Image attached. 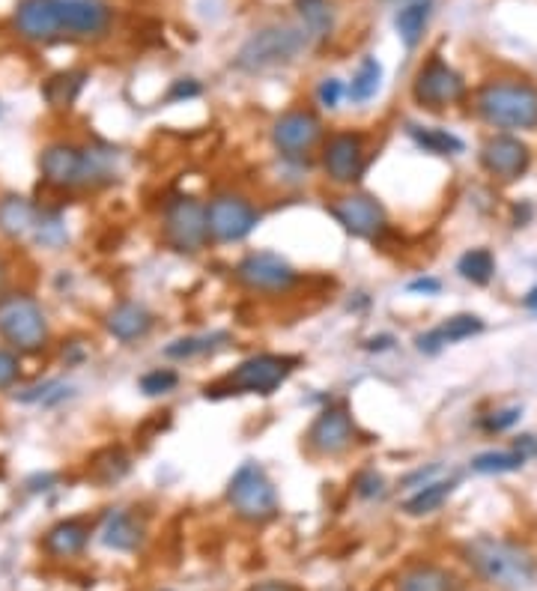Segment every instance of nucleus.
<instances>
[{"label": "nucleus", "mask_w": 537, "mask_h": 591, "mask_svg": "<svg viewBox=\"0 0 537 591\" xmlns=\"http://www.w3.org/2000/svg\"><path fill=\"white\" fill-rule=\"evenodd\" d=\"M463 553H466V562L475 568V574L496 589L520 591L535 583V559L520 544L481 535V538H472Z\"/></svg>", "instance_id": "obj_1"}, {"label": "nucleus", "mask_w": 537, "mask_h": 591, "mask_svg": "<svg viewBox=\"0 0 537 591\" xmlns=\"http://www.w3.org/2000/svg\"><path fill=\"white\" fill-rule=\"evenodd\" d=\"M475 111L493 129H537V87L526 81H490L478 90Z\"/></svg>", "instance_id": "obj_2"}, {"label": "nucleus", "mask_w": 537, "mask_h": 591, "mask_svg": "<svg viewBox=\"0 0 537 591\" xmlns=\"http://www.w3.org/2000/svg\"><path fill=\"white\" fill-rule=\"evenodd\" d=\"M308 39L311 36L302 27H293V24L263 27V30L251 33L242 42V48L236 54V69H242L248 75H257V72H269V69L287 66L305 51Z\"/></svg>", "instance_id": "obj_3"}, {"label": "nucleus", "mask_w": 537, "mask_h": 591, "mask_svg": "<svg viewBox=\"0 0 537 591\" xmlns=\"http://www.w3.org/2000/svg\"><path fill=\"white\" fill-rule=\"evenodd\" d=\"M227 502L233 505L236 517L245 523H266L278 514V493L269 481L266 469L257 463H242L230 484H227Z\"/></svg>", "instance_id": "obj_4"}, {"label": "nucleus", "mask_w": 537, "mask_h": 591, "mask_svg": "<svg viewBox=\"0 0 537 591\" xmlns=\"http://www.w3.org/2000/svg\"><path fill=\"white\" fill-rule=\"evenodd\" d=\"M0 335L18 350H39L48 338L42 308L30 296L0 299Z\"/></svg>", "instance_id": "obj_5"}, {"label": "nucleus", "mask_w": 537, "mask_h": 591, "mask_svg": "<svg viewBox=\"0 0 537 591\" xmlns=\"http://www.w3.org/2000/svg\"><path fill=\"white\" fill-rule=\"evenodd\" d=\"M165 239L182 251L194 254L209 239V212L197 197H174L165 209Z\"/></svg>", "instance_id": "obj_6"}, {"label": "nucleus", "mask_w": 537, "mask_h": 591, "mask_svg": "<svg viewBox=\"0 0 537 591\" xmlns=\"http://www.w3.org/2000/svg\"><path fill=\"white\" fill-rule=\"evenodd\" d=\"M466 93V81L460 78L457 69H451L442 57H430L418 75H415V84H412V96L421 108H448L454 102H460Z\"/></svg>", "instance_id": "obj_7"}, {"label": "nucleus", "mask_w": 537, "mask_h": 591, "mask_svg": "<svg viewBox=\"0 0 537 591\" xmlns=\"http://www.w3.org/2000/svg\"><path fill=\"white\" fill-rule=\"evenodd\" d=\"M206 212H209V239L224 245L245 239L260 221V212L239 195H218L206 206Z\"/></svg>", "instance_id": "obj_8"}, {"label": "nucleus", "mask_w": 537, "mask_h": 591, "mask_svg": "<svg viewBox=\"0 0 537 591\" xmlns=\"http://www.w3.org/2000/svg\"><path fill=\"white\" fill-rule=\"evenodd\" d=\"M239 281L254 290V293H287L296 284V269L272 251H257L248 254L239 266H236Z\"/></svg>", "instance_id": "obj_9"}, {"label": "nucleus", "mask_w": 537, "mask_h": 591, "mask_svg": "<svg viewBox=\"0 0 537 591\" xmlns=\"http://www.w3.org/2000/svg\"><path fill=\"white\" fill-rule=\"evenodd\" d=\"M296 359H287V356H272V353H263V356H254V359H245L230 377V389L236 392H254V394H272L293 371Z\"/></svg>", "instance_id": "obj_10"}, {"label": "nucleus", "mask_w": 537, "mask_h": 591, "mask_svg": "<svg viewBox=\"0 0 537 591\" xmlns=\"http://www.w3.org/2000/svg\"><path fill=\"white\" fill-rule=\"evenodd\" d=\"M481 165L490 177H496L502 183H514L529 171L532 150H529V144H523L514 135H493L481 147Z\"/></svg>", "instance_id": "obj_11"}, {"label": "nucleus", "mask_w": 537, "mask_h": 591, "mask_svg": "<svg viewBox=\"0 0 537 591\" xmlns=\"http://www.w3.org/2000/svg\"><path fill=\"white\" fill-rule=\"evenodd\" d=\"M323 138V123L311 111H290L272 126V144L281 150V156H308L317 141Z\"/></svg>", "instance_id": "obj_12"}, {"label": "nucleus", "mask_w": 537, "mask_h": 591, "mask_svg": "<svg viewBox=\"0 0 537 591\" xmlns=\"http://www.w3.org/2000/svg\"><path fill=\"white\" fill-rule=\"evenodd\" d=\"M356 439V424L344 406H332L317 415V421L308 430V448L320 457H338L344 454Z\"/></svg>", "instance_id": "obj_13"}, {"label": "nucleus", "mask_w": 537, "mask_h": 591, "mask_svg": "<svg viewBox=\"0 0 537 591\" xmlns=\"http://www.w3.org/2000/svg\"><path fill=\"white\" fill-rule=\"evenodd\" d=\"M323 168L341 186L356 183L361 171H364V138L358 132L332 135L326 141V150H323Z\"/></svg>", "instance_id": "obj_14"}, {"label": "nucleus", "mask_w": 537, "mask_h": 591, "mask_svg": "<svg viewBox=\"0 0 537 591\" xmlns=\"http://www.w3.org/2000/svg\"><path fill=\"white\" fill-rule=\"evenodd\" d=\"M332 215L347 233L361 239H376L385 230V209L367 195L338 197L332 203Z\"/></svg>", "instance_id": "obj_15"}, {"label": "nucleus", "mask_w": 537, "mask_h": 591, "mask_svg": "<svg viewBox=\"0 0 537 591\" xmlns=\"http://www.w3.org/2000/svg\"><path fill=\"white\" fill-rule=\"evenodd\" d=\"M15 27L27 39H57L63 36L60 3L57 0H21L15 9Z\"/></svg>", "instance_id": "obj_16"}, {"label": "nucleus", "mask_w": 537, "mask_h": 591, "mask_svg": "<svg viewBox=\"0 0 537 591\" xmlns=\"http://www.w3.org/2000/svg\"><path fill=\"white\" fill-rule=\"evenodd\" d=\"M63 36H99L111 24V9L102 0H57Z\"/></svg>", "instance_id": "obj_17"}, {"label": "nucleus", "mask_w": 537, "mask_h": 591, "mask_svg": "<svg viewBox=\"0 0 537 591\" xmlns=\"http://www.w3.org/2000/svg\"><path fill=\"white\" fill-rule=\"evenodd\" d=\"M39 165H42V174L51 186L66 189V186H81V180H84V150L54 144L42 153Z\"/></svg>", "instance_id": "obj_18"}, {"label": "nucleus", "mask_w": 537, "mask_h": 591, "mask_svg": "<svg viewBox=\"0 0 537 591\" xmlns=\"http://www.w3.org/2000/svg\"><path fill=\"white\" fill-rule=\"evenodd\" d=\"M484 332V320L478 314H457V317H448L445 323H439L436 329L418 335V350L421 353H439L442 347L448 344H460L466 338H475Z\"/></svg>", "instance_id": "obj_19"}, {"label": "nucleus", "mask_w": 537, "mask_h": 591, "mask_svg": "<svg viewBox=\"0 0 537 591\" xmlns=\"http://www.w3.org/2000/svg\"><path fill=\"white\" fill-rule=\"evenodd\" d=\"M141 541H144V526L135 514L117 508L105 517V526H102V544L105 547L120 550V553H132V550H138Z\"/></svg>", "instance_id": "obj_20"}, {"label": "nucleus", "mask_w": 537, "mask_h": 591, "mask_svg": "<svg viewBox=\"0 0 537 591\" xmlns=\"http://www.w3.org/2000/svg\"><path fill=\"white\" fill-rule=\"evenodd\" d=\"M153 329V317L147 308L135 302H123L108 314V332L120 341H138Z\"/></svg>", "instance_id": "obj_21"}, {"label": "nucleus", "mask_w": 537, "mask_h": 591, "mask_svg": "<svg viewBox=\"0 0 537 591\" xmlns=\"http://www.w3.org/2000/svg\"><path fill=\"white\" fill-rule=\"evenodd\" d=\"M430 15H433V0H412V3H403L397 9L394 30L403 39L406 48H415L424 39V30L430 24Z\"/></svg>", "instance_id": "obj_22"}, {"label": "nucleus", "mask_w": 537, "mask_h": 591, "mask_svg": "<svg viewBox=\"0 0 537 591\" xmlns=\"http://www.w3.org/2000/svg\"><path fill=\"white\" fill-rule=\"evenodd\" d=\"M296 12H299V21H302V30L311 36V39H326L332 30H335V9H332V0H293Z\"/></svg>", "instance_id": "obj_23"}, {"label": "nucleus", "mask_w": 537, "mask_h": 591, "mask_svg": "<svg viewBox=\"0 0 537 591\" xmlns=\"http://www.w3.org/2000/svg\"><path fill=\"white\" fill-rule=\"evenodd\" d=\"M39 224V212L24 197H6L0 203V230L9 236H27Z\"/></svg>", "instance_id": "obj_24"}, {"label": "nucleus", "mask_w": 537, "mask_h": 591, "mask_svg": "<svg viewBox=\"0 0 537 591\" xmlns=\"http://www.w3.org/2000/svg\"><path fill=\"white\" fill-rule=\"evenodd\" d=\"M84 544H87V526L78 523V520L57 523V526L45 535V550H48L51 556H60V559L81 553Z\"/></svg>", "instance_id": "obj_25"}, {"label": "nucleus", "mask_w": 537, "mask_h": 591, "mask_svg": "<svg viewBox=\"0 0 537 591\" xmlns=\"http://www.w3.org/2000/svg\"><path fill=\"white\" fill-rule=\"evenodd\" d=\"M454 487H457L454 478H451V481H430V484H424L415 496H409V499L403 502V511H406L409 517L433 514V511H439V508L448 502V496L454 493Z\"/></svg>", "instance_id": "obj_26"}, {"label": "nucleus", "mask_w": 537, "mask_h": 591, "mask_svg": "<svg viewBox=\"0 0 537 591\" xmlns=\"http://www.w3.org/2000/svg\"><path fill=\"white\" fill-rule=\"evenodd\" d=\"M397 591H454V577L436 565H415L400 577Z\"/></svg>", "instance_id": "obj_27"}, {"label": "nucleus", "mask_w": 537, "mask_h": 591, "mask_svg": "<svg viewBox=\"0 0 537 591\" xmlns=\"http://www.w3.org/2000/svg\"><path fill=\"white\" fill-rule=\"evenodd\" d=\"M409 135H412V141L421 150H427L433 156H457V153H463V141L454 132H448V129H421V126H412Z\"/></svg>", "instance_id": "obj_28"}, {"label": "nucleus", "mask_w": 537, "mask_h": 591, "mask_svg": "<svg viewBox=\"0 0 537 591\" xmlns=\"http://www.w3.org/2000/svg\"><path fill=\"white\" fill-rule=\"evenodd\" d=\"M84 72H57L54 78H48L45 81V99L54 105V108H69L75 99H78V93H81V87H84Z\"/></svg>", "instance_id": "obj_29"}, {"label": "nucleus", "mask_w": 537, "mask_h": 591, "mask_svg": "<svg viewBox=\"0 0 537 591\" xmlns=\"http://www.w3.org/2000/svg\"><path fill=\"white\" fill-rule=\"evenodd\" d=\"M457 272H460L466 281L484 287V284H490L493 275H496V260H493V254H490L487 248H472V251H466V254L457 260Z\"/></svg>", "instance_id": "obj_30"}, {"label": "nucleus", "mask_w": 537, "mask_h": 591, "mask_svg": "<svg viewBox=\"0 0 537 591\" xmlns=\"http://www.w3.org/2000/svg\"><path fill=\"white\" fill-rule=\"evenodd\" d=\"M227 341L224 332H212V335H188V338H177L174 344L165 347L168 359H194V356H206L212 350H218Z\"/></svg>", "instance_id": "obj_31"}, {"label": "nucleus", "mask_w": 537, "mask_h": 591, "mask_svg": "<svg viewBox=\"0 0 537 591\" xmlns=\"http://www.w3.org/2000/svg\"><path fill=\"white\" fill-rule=\"evenodd\" d=\"M379 84H382V63L376 57H364L358 63L356 75H353V87H350L353 102H358V105L370 102L379 93Z\"/></svg>", "instance_id": "obj_32"}, {"label": "nucleus", "mask_w": 537, "mask_h": 591, "mask_svg": "<svg viewBox=\"0 0 537 591\" xmlns=\"http://www.w3.org/2000/svg\"><path fill=\"white\" fill-rule=\"evenodd\" d=\"M526 454L520 451H484L472 460V469L481 475H505V472H517L523 469Z\"/></svg>", "instance_id": "obj_33"}, {"label": "nucleus", "mask_w": 537, "mask_h": 591, "mask_svg": "<svg viewBox=\"0 0 537 591\" xmlns=\"http://www.w3.org/2000/svg\"><path fill=\"white\" fill-rule=\"evenodd\" d=\"M114 162H117V156L111 150H99V147L84 150V180H81V186H96V183L111 180L114 177Z\"/></svg>", "instance_id": "obj_34"}, {"label": "nucleus", "mask_w": 537, "mask_h": 591, "mask_svg": "<svg viewBox=\"0 0 537 591\" xmlns=\"http://www.w3.org/2000/svg\"><path fill=\"white\" fill-rule=\"evenodd\" d=\"M177 383V371H171V368H156V371H150V374L141 377V392L150 394V397H159V394L174 392Z\"/></svg>", "instance_id": "obj_35"}, {"label": "nucleus", "mask_w": 537, "mask_h": 591, "mask_svg": "<svg viewBox=\"0 0 537 591\" xmlns=\"http://www.w3.org/2000/svg\"><path fill=\"white\" fill-rule=\"evenodd\" d=\"M93 469H96V472H99V469H108V472H105V481H111V478H120V475L129 469V457H126L123 448H108V451H102V454L93 460Z\"/></svg>", "instance_id": "obj_36"}, {"label": "nucleus", "mask_w": 537, "mask_h": 591, "mask_svg": "<svg viewBox=\"0 0 537 591\" xmlns=\"http://www.w3.org/2000/svg\"><path fill=\"white\" fill-rule=\"evenodd\" d=\"M520 415H523L520 406H505V409H496V412L484 415L481 424H484V430H490V433H502V430L514 427V424L520 421Z\"/></svg>", "instance_id": "obj_37"}, {"label": "nucleus", "mask_w": 537, "mask_h": 591, "mask_svg": "<svg viewBox=\"0 0 537 591\" xmlns=\"http://www.w3.org/2000/svg\"><path fill=\"white\" fill-rule=\"evenodd\" d=\"M317 99H320V105L323 108H338L341 105V99H344V84L338 81V78H326L320 87H317Z\"/></svg>", "instance_id": "obj_38"}, {"label": "nucleus", "mask_w": 537, "mask_h": 591, "mask_svg": "<svg viewBox=\"0 0 537 591\" xmlns=\"http://www.w3.org/2000/svg\"><path fill=\"white\" fill-rule=\"evenodd\" d=\"M356 493L361 499L379 496V493H382V475H376V472H361L356 478Z\"/></svg>", "instance_id": "obj_39"}, {"label": "nucleus", "mask_w": 537, "mask_h": 591, "mask_svg": "<svg viewBox=\"0 0 537 591\" xmlns=\"http://www.w3.org/2000/svg\"><path fill=\"white\" fill-rule=\"evenodd\" d=\"M18 377V359L6 350H0V389H9Z\"/></svg>", "instance_id": "obj_40"}, {"label": "nucleus", "mask_w": 537, "mask_h": 591, "mask_svg": "<svg viewBox=\"0 0 537 591\" xmlns=\"http://www.w3.org/2000/svg\"><path fill=\"white\" fill-rule=\"evenodd\" d=\"M194 96H200V84H197L194 78H179V81H174L171 93H168V99H171V102H179V99H194Z\"/></svg>", "instance_id": "obj_41"}, {"label": "nucleus", "mask_w": 537, "mask_h": 591, "mask_svg": "<svg viewBox=\"0 0 537 591\" xmlns=\"http://www.w3.org/2000/svg\"><path fill=\"white\" fill-rule=\"evenodd\" d=\"M442 290V281L439 278H415L409 281V293H427V296H436Z\"/></svg>", "instance_id": "obj_42"}, {"label": "nucleus", "mask_w": 537, "mask_h": 591, "mask_svg": "<svg viewBox=\"0 0 537 591\" xmlns=\"http://www.w3.org/2000/svg\"><path fill=\"white\" fill-rule=\"evenodd\" d=\"M248 591H302V589H299V586H293V583L269 580V583H257V586H251Z\"/></svg>", "instance_id": "obj_43"}, {"label": "nucleus", "mask_w": 537, "mask_h": 591, "mask_svg": "<svg viewBox=\"0 0 537 591\" xmlns=\"http://www.w3.org/2000/svg\"><path fill=\"white\" fill-rule=\"evenodd\" d=\"M391 341H394L391 335H382V338H370V341H367V350H388V347H391Z\"/></svg>", "instance_id": "obj_44"}, {"label": "nucleus", "mask_w": 537, "mask_h": 591, "mask_svg": "<svg viewBox=\"0 0 537 591\" xmlns=\"http://www.w3.org/2000/svg\"><path fill=\"white\" fill-rule=\"evenodd\" d=\"M523 302H526V308H529L532 314H537V287H532V290L526 293V299H523Z\"/></svg>", "instance_id": "obj_45"}, {"label": "nucleus", "mask_w": 537, "mask_h": 591, "mask_svg": "<svg viewBox=\"0 0 537 591\" xmlns=\"http://www.w3.org/2000/svg\"><path fill=\"white\" fill-rule=\"evenodd\" d=\"M388 3H412V0H388Z\"/></svg>", "instance_id": "obj_46"}, {"label": "nucleus", "mask_w": 537, "mask_h": 591, "mask_svg": "<svg viewBox=\"0 0 537 591\" xmlns=\"http://www.w3.org/2000/svg\"><path fill=\"white\" fill-rule=\"evenodd\" d=\"M0 290H3V266H0Z\"/></svg>", "instance_id": "obj_47"}]
</instances>
